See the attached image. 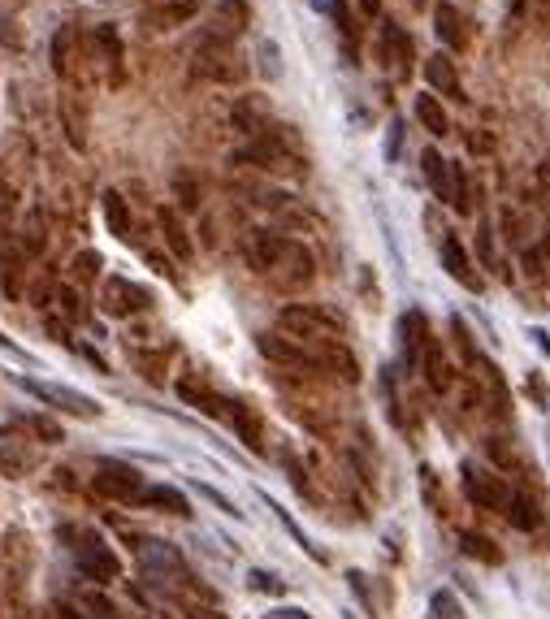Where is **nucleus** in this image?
<instances>
[{"mask_svg":"<svg viewBox=\"0 0 550 619\" xmlns=\"http://www.w3.org/2000/svg\"><path fill=\"white\" fill-rule=\"evenodd\" d=\"M13 386L26 390L31 399H39L44 407H52V412L61 416H74V420H100L104 407L91 399V394L74 390V386H57V381H39V377H26V373H13Z\"/></svg>","mask_w":550,"mask_h":619,"instance_id":"nucleus-1","label":"nucleus"},{"mask_svg":"<svg viewBox=\"0 0 550 619\" xmlns=\"http://www.w3.org/2000/svg\"><path fill=\"white\" fill-rule=\"evenodd\" d=\"M65 537H70V555L78 563V572L87 576V581H100V585H109L122 576V559L113 555V546L104 542L100 533H91V529H65Z\"/></svg>","mask_w":550,"mask_h":619,"instance_id":"nucleus-2","label":"nucleus"},{"mask_svg":"<svg viewBox=\"0 0 550 619\" xmlns=\"http://www.w3.org/2000/svg\"><path fill=\"white\" fill-rule=\"evenodd\" d=\"M278 325L291 338H308V342H321V338H338V334H343V316L330 312V308H321V304H286L278 312Z\"/></svg>","mask_w":550,"mask_h":619,"instance_id":"nucleus-3","label":"nucleus"},{"mask_svg":"<svg viewBox=\"0 0 550 619\" xmlns=\"http://www.w3.org/2000/svg\"><path fill=\"white\" fill-rule=\"evenodd\" d=\"M239 161H252L260 169H269V174H299L304 169V161H299V152L286 148L282 135H260L252 139L247 148L239 152Z\"/></svg>","mask_w":550,"mask_h":619,"instance_id":"nucleus-4","label":"nucleus"},{"mask_svg":"<svg viewBox=\"0 0 550 619\" xmlns=\"http://www.w3.org/2000/svg\"><path fill=\"white\" fill-rule=\"evenodd\" d=\"M91 485H96V494L113 498V503H139L143 494V477L130 464H117V459H104Z\"/></svg>","mask_w":550,"mask_h":619,"instance_id":"nucleus-5","label":"nucleus"},{"mask_svg":"<svg viewBox=\"0 0 550 619\" xmlns=\"http://www.w3.org/2000/svg\"><path fill=\"white\" fill-rule=\"evenodd\" d=\"M148 304H152V295L143 291V286H135L130 278H109L104 282V291H100V308L109 316H135Z\"/></svg>","mask_w":550,"mask_h":619,"instance_id":"nucleus-6","label":"nucleus"},{"mask_svg":"<svg viewBox=\"0 0 550 619\" xmlns=\"http://www.w3.org/2000/svg\"><path fill=\"white\" fill-rule=\"evenodd\" d=\"M464 494L486 511H499V507H507V498H512L503 477H490V472H481L477 464H464Z\"/></svg>","mask_w":550,"mask_h":619,"instance_id":"nucleus-7","label":"nucleus"},{"mask_svg":"<svg viewBox=\"0 0 550 619\" xmlns=\"http://www.w3.org/2000/svg\"><path fill=\"white\" fill-rule=\"evenodd\" d=\"M260 355H269L273 364H291V368H317V355H312L308 347H299V342L282 338V334H260L256 338Z\"/></svg>","mask_w":550,"mask_h":619,"instance_id":"nucleus-8","label":"nucleus"},{"mask_svg":"<svg viewBox=\"0 0 550 619\" xmlns=\"http://www.w3.org/2000/svg\"><path fill=\"white\" fill-rule=\"evenodd\" d=\"M438 256H442V269H447V273H451V278L460 282V286H468V291H481V286H486V282H481V273L473 269V260H468L464 243L455 239V234H451V239H442Z\"/></svg>","mask_w":550,"mask_h":619,"instance_id":"nucleus-9","label":"nucleus"},{"mask_svg":"<svg viewBox=\"0 0 550 619\" xmlns=\"http://www.w3.org/2000/svg\"><path fill=\"white\" fill-rule=\"evenodd\" d=\"M425 83L438 91V96H451V100H464V87H460V74H455V61L447 52H434L425 57Z\"/></svg>","mask_w":550,"mask_h":619,"instance_id":"nucleus-10","label":"nucleus"},{"mask_svg":"<svg viewBox=\"0 0 550 619\" xmlns=\"http://www.w3.org/2000/svg\"><path fill=\"white\" fill-rule=\"evenodd\" d=\"M100 208H104V226H109L113 239L130 243V234H135V221H130V204L122 200V191H104L100 195Z\"/></svg>","mask_w":550,"mask_h":619,"instance_id":"nucleus-11","label":"nucleus"},{"mask_svg":"<svg viewBox=\"0 0 550 619\" xmlns=\"http://www.w3.org/2000/svg\"><path fill=\"white\" fill-rule=\"evenodd\" d=\"M139 507L169 511V516H191V503H187V494H182V490H174V485H143V494H139Z\"/></svg>","mask_w":550,"mask_h":619,"instance_id":"nucleus-12","label":"nucleus"},{"mask_svg":"<svg viewBox=\"0 0 550 619\" xmlns=\"http://www.w3.org/2000/svg\"><path fill=\"white\" fill-rule=\"evenodd\" d=\"M178 399L191 403V407H200L204 416H226V399L208 390L200 377H182V381H178Z\"/></svg>","mask_w":550,"mask_h":619,"instance_id":"nucleus-13","label":"nucleus"},{"mask_svg":"<svg viewBox=\"0 0 550 619\" xmlns=\"http://www.w3.org/2000/svg\"><path fill=\"white\" fill-rule=\"evenodd\" d=\"M200 5H204V0H152V5H148V18L169 31V26L191 22L195 13H200Z\"/></svg>","mask_w":550,"mask_h":619,"instance_id":"nucleus-14","label":"nucleus"},{"mask_svg":"<svg viewBox=\"0 0 550 619\" xmlns=\"http://www.w3.org/2000/svg\"><path fill=\"white\" fill-rule=\"evenodd\" d=\"M221 420H230L234 433H239V438H243L247 446H252V451H265V442H260V416H256L247 403L226 399V416H221Z\"/></svg>","mask_w":550,"mask_h":619,"instance_id":"nucleus-15","label":"nucleus"},{"mask_svg":"<svg viewBox=\"0 0 550 619\" xmlns=\"http://www.w3.org/2000/svg\"><path fill=\"white\" fill-rule=\"evenodd\" d=\"M399 338H403V351H408V364L421 360V347L429 342V325H425V312H403L399 316Z\"/></svg>","mask_w":550,"mask_h":619,"instance_id":"nucleus-16","label":"nucleus"},{"mask_svg":"<svg viewBox=\"0 0 550 619\" xmlns=\"http://www.w3.org/2000/svg\"><path fill=\"white\" fill-rule=\"evenodd\" d=\"M61 130H65V139H70V148L74 152H87V113L78 109V100L74 96H61Z\"/></svg>","mask_w":550,"mask_h":619,"instance_id":"nucleus-17","label":"nucleus"},{"mask_svg":"<svg viewBox=\"0 0 550 619\" xmlns=\"http://www.w3.org/2000/svg\"><path fill=\"white\" fill-rule=\"evenodd\" d=\"M416 122H421L434 139L451 135V117H447V109H442L438 96H416Z\"/></svg>","mask_w":550,"mask_h":619,"instance_id":"nucleus-18","label":"nucleus"},{"mask_svg":"<svg viewBox=\"0 0 550 619\" xmlns=\"http://www.w3.org/2000/svg\"><path fill=\"white\" fill-rule=\"evenodd\" d=\"M421 169H425V178H429V191H434V200L447 204V195H451V169H447V161H442L434 148H425Z\"/></svg>","mask_w":550,"mask_h":619,"instance_id":"nucleus-19","label":"nucleus"},{"mask_svg":"<svg viewBox=\"0 0 550 619\" xmlns=\"http://www.w3.org/2000/svg\"><path fill=\"white\" fill-rule=\"evenodd\" d=\"M434 31H438V39L447 48H464V22H460V9L455 5H447V0H442V5L434 9Z\"/></svg>","mask_w":550,"mask_h":619,"instance_id":"nucleus-20","label":"nucleus"},{"mask_svg":"<svg viewBox=\"0 0 550 619\" xmlns=\"http://www.w3.org/2000/svg\"><path fill=\"white\" fill-rule=\"evenodd\" d=\"M507 520H512V529L533 533L542 524V511H538V503H533V498L512 494V498H507Z\"/></svg>","mask_w":550,"mask_h":619,"instance_id":"nucleus-21","label":"nucleus"},{"mask_svg":"<svg viewBox=\"0 0 550 619\" xmlns=\"http://www.w3.org/2000/svg\"><path fill=\"white\" fill-rule=\"evenodd\" d=\"M161 234L169 243V252H174L178 260H191V239H187V226L178 221L174 208H161Z\"/></svg>","mask_w":550,"mask_h":619,"instance_id":"nucleus-22","label":"nucleus"},{"mask_svg":"<svg viewBox=\"0 0 550 619\" xmlns=\"http://www.w3.org/2000/svg\"><path fill=\"white\" fill-rule=\"evenodd\" d=\"M96 44L104 48V61H109V83L117 87L122 83V39H117V31L113 26H96Z\"/></svg>","mask_w":550,"mask_h":619,"instance_id":"nucleus-23","label":"nucleus"},{"mask_svg":"<svg viewBox=\"0 0 550 619\" xmlns=\"http://www.w3.org/2000/svg\"><path fill=\"white\" fill-rule=\"evenodd\" d=\"M70 48H74V31L70 26H61L57 35H52V70L61 78H70Z\"/></svg>","mask_w":550,"mask_h":619,"instance_id":"nucleus-24","label":"nucleus"},{"mask_svg":"<svg viewBox=\"0 0 550 619\" xmlns=\"http://www.w3.org/2000/svg\"><path fill=\"white\" fill-rule=\"evenodd\" d=\"M265 104H252V100H243V104H234V126L243 130V135H260V122H265Z\"/></svg>","mask_w":550,"mask_h":619,"instance_id":"nucleus-25","label":"nucleus"},{"mask_svg":"<svg viewBox=\"0 0 550 619\" xmlns=\"http://www.w3.org/2000/svg\"><path fill=\"white\" fill-rule=\"evenodd\" d=\"M22 429H31L39 442H65V433H61V425L57 420H48V416H22Z\"/></svg>","mask_w":550,"mask_h":619,"instance_id":"nucleus-26","label":"nucleus"},{"mask_svg":"<svg viewBox=\"0 0 550 619\" xmlns=\"http://www.w3.org/2000/svg\"><path fill=\"white\" fill-rule=\"evenodd\" d=\"M44 221H39V213H31V217H26V226H22V252L26 256H39V252H44Z\"/></svg>","mask_w":550,"mask_h":619,"instance_id":"nucleus-27","label":"nucleus"},{"mask_svg":"<svg viewBox=\"0 0 550 619\" xmlns=\"http://www.w3.org/2000/svg\"><path fill=\"white\" fill-rule=\"evenodd\" d=\"M460 546H464V555H473L481 563H499V550H494L481 533H460Z\"/></svg>","mask_w":550,"mask_h":619,"instance_id":"nucleus-28","label":"nucleus"},{"mask_svg":"<svg viewBox=\"0 0 550 619\" xmlns=\"http://www.w3.org/2000/svg\"><path fill=\"white\" fill-rule=\"evenodd\" d=\"M447 204L460 208V213H468V208H473V204H468V174H464L460 165H451V195H447Z\"/></svg>","mask_w":550,"mask_h":619,"instance_id":"nucleus-29","label":"nucleus"},{"mask_svg":"<svg viewBox=\"0 0 550 619\" xmlns=\"http://www.w3.org/2000/svg\"><path fill=\"white\" fill-rule=\"evenodd\" d=\"M70 273H74V282H91L100 273V256L96 252H78L70 260Z\"/></svg>","mask_w":550,"mask_h":619,"instance_id":"nucleus-30","label":"nucleus"},{"mask_svg":"<svg viewBox=\"0 0 550 619\" xmlns=\"http://www.w3.org/2000/svg\"><path fill=\"white\" fill-rule=\"evenodd\" d=\"M260 74H265V78H282L278 44H273V39H265V44H260Z\"/></svg>","mask_w":550,"mask_h":619,"instance_id":"nucleus-31","label":"nucleus"},{"mask_svg":"<svg viewBox=\"0 0 550 619\" xmlns=\"http://www.w3.org/2000/svg\"><path fill=\"white\" fill-rule=\"evenodd\" d=\"M317 9H325V13H330V18H334V26H338V31H343V35H351V13H347V5H343V0H317Z\"/></svg>","mask_w":550,"mask_h":619,"instance_id":"nucleus-32","label":"nucleus"},{"mask_svg":"<svg viewBox=\"0 0 550 619\" xmlns=\"http://www.w3.org/2000/svg\"><path fill=\"white\" fill-rule=\"evenodd\" d=\"M57 304L65 308V316H74V321H83V304H78L74 286H61V291H57Z\"/></svg>","mask_w":550,"mask_h":619,"instance_id":"nucleus-33","label":"nucleus"},{"mask_svg":"<svg viewBox=\"0 0 550 619\" xmlns=\"http://www.w3.org/2000/svg\"><path fill=\"white\" fill-rule=\"evenodd\" d=\"M434 615L438 619H460V607H455V598L447 594V589H438L434 594Z\"/></svg>","mask_w":550,"mask_h":619,"instance_id":"nucleus-34","label":"nucleus"},{"mask_svg":"<svg viewBox=\"0 0 550 619\" xmlns=\"http://www.w3.org/2000/svg\"><path fill=\"white\" fill-rule=\"evenodd\" d=\"M174 191L182 195V208H200V187H195L191 178H178V182H174Z\"/></svg>","mask_w":550,"mask_h":619,"instance_id":"nucleus-35","label":"nucleus"},{"mask_svg":"<svg viewBox=\"0 0 550 619\" xmlns=\"http://www.w3.org/2000/svg\"><path fill=\"white\" fill-rule=\"evenodd\" d=\"M247 581H252V589H260V594H282L278 576H269V572H252Z\"/></svg>","mask_w":550,"mask_h":619,"instance_id":"nucleus-36","label":"nucleus"},{"mask_svg":"<svg viewBox=\"0 0 550 619\" xmlns=\"http://www.w3.org/2000/svg\"><path fill=\"white\" fill-rule=\"evenodd\" d=\"M200 494L208 498V503H217L221 511H226V516H239V507H234V503H230V498H226V494H217V490H208V485H200Z\"/></svg>","mask_w":550,"mask_h":619,"instance_id":"nucleus-37","label":"nucleus"},{"mask_svg":"<svg viewBox=\"0 0 550 619\" xmlns=\"http://www.w3.org/2000/svg\"><path fill=\"white\" fill-rule=\"evenodd\" d=\"M477 243H481V260H486V265H494V243H490V230L486 226H481V239Z\"/></svg>","mask_w":550,"mask_h":619,"instance_id":"nucleus-38","label":"nucleus"},{"mask_svg":"<svg viewBox=\"0 0 550 619\" xmlns=\"http://www.w3.org/2000/svg\"><path fill=\"white\" fill-rule=\"evenodd\" d=\"M269 619H312V615L299 607H278V611H269Z\"/></svg>","mask_w":550,"mask_h":619,"instance_id":"nucleus-39","label":"nucleus"},{"mask_svg":"<svg viewBox=\"0 0 550 619\" xmlns=\"http://www.w3.org/2000/svg\"><path fill=\"white\" fill-rule=\"evenodd\" d=\"M57 619H83V615H78L74 607H61V611H57Z\"/></svg>","mask_w":550,"mask_h":619,"instance_id":"nucleus-40","label":"nucleus"},{"mask_svg":"<svg viewBox=\"0 0 550 619\" xmlns=\"http://www.w3.org/2000/svg\"><path fill=\"white\" fill-rule=\"evenodd\" d=\"M360 5H364V13H377L382 9V0H360Z\"/></svg>","mask_w":550,"mask_h":619,"instance_id":"nucleus-41","label":"nucleus"},{"mask_svg":"<svg viewBox=\"0 0 550 619\" xmlns=\"http://www.w3.org/2000/svg\"><path fill=\"white\" fill-rule=\"evenodd\" d=\"M546 252H550V239H546Z\"/></svg>","mask_w":550,"mask_h":619,"instance_id":"nucleus-42","label":"nucleus"}]
</instances>
